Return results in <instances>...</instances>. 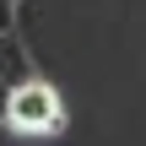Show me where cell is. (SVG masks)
Listing matches in <instances>:
<instances>
[{
  "label": "cell",
  "instance_id": "cell-1",
  "mask_svg": "<svg viewBox=\"0 0 146 146\" xmlns=\"http://www.w3.org/2000/svg\"><path fill=\"white\" fill-rule=\"evenodd\" d=\"M16 135H60V125H65V103H60V92L49 87V81H38V76H27L11 98H5V114H0Z\"/></svg>",
  "mask_w": 146,
  "mask_h": 146
},
{
  "label": "cell",
  "instance_id": "cell-3",
  "mask_svg": "<svg viewBox=\"0 0 146 146\" xmlns=\"http://www.w3.org/2000/svg\"><path fill=\"white\" fill-rule=\"evenodd\" d=\"M11 22H16V11H11V5L0 0V38H11Z\"/></svg>",
  "mask_w": 146,
  "mask_h": 146
},
{
  "label": "cell",
  "instance_id": "cell-2",
  "mask_svg": "<svg viewBox=\"0 0 146 146\" xmlns=\"http://www.w3.org/2000/svg\"><path fill=\"white\" fill-rule=\"evenodd\" d=\"M27 81V49L16 38H0V114H5V98Z\"/></svg>",
  "mask_w": 146,
  "mask_h": 146
}]
</instances>
